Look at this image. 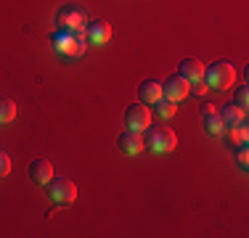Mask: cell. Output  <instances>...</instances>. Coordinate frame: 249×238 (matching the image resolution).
Masks as SVG:
<instances>
[{
    "label": "cell",
    "mask_w": 249,
    "mask_h": 238,
    "mask_svg": "<svg viewBox=\"0 0 249 238\" xmlns=\"http://www.w3.org/2000/svg\"><path fill=\"white\" fill-rule=\"evenodd\" d=\"M236 82V67L231 61H215L204 69V85L215 87V90H228Z\"/></svg>",
    "instance_id": "6da1fadb"
},
{
    "label": "cell",
    "mask_w": 249,
    "mask_h": 238,
    "mask_svg": "<svg viewBox=\"0 0 249 238\" xmlns=\"http://www.w3.org/2000/svg\"><path fill=\"white\" fill-rule=\"evenodd\" d=\"M149 148L157 153H167L178 146V135L173 133V127L167 124H149Z\"/></svg>",
    "instance_id": "7a4b0ae2"
},
{
    "label": "cell",
    "mask_w": 249,
    "mask_h": 238,
    "mask_svg": "<svg viewBox=\"0 0 249 238\" xmlns=\"http://www.w3.org/2000/svg\"><path fill=\"white\" fill-rule=\"evenodd\" d=\"M48 196L56 204H72L77 199V186L69 177H51L48 183Z\"/></svg>",
    "instance_id": "3957f363"
},
{
    "label": "cell",
    "mask_w": 249,
    "mask_h": 238,
    "mask_svg": "<svg viewBox=\"0 0 249 238\" xmlns=\"http://www.w3.org/2000/svg\"><path fill=\"white\" fill-rule=\"evenodd\" d=\"M149 124H151V114H149V106L146 103H133V106L124 109V127L127 130H138V133H143Z\"/></svg>",
    "instance_id": "277c9868"
},
{
    "label": "cell",
    "mask_w": 249,
    "mask_h": 238,
    "mask_svg": "<svg viewBox=\"0 0 249 238\" xmlns=\"http://www.w3.org/2000/svg\"><path fill=\"white\" fill-rule=\"evenodd\" d=\"M51 43L58 53H64V56H80V53H85V45L77 43L72 29H58V32H53Z\"/></svg>",
    "instance_id": "5b68a950"
},
{
    "label": "cell",
    "mask_w": 249,
    "mask_h": 238,
    "mask_svg": "<svg viewBox=\"0 0 249 238\" xmlns=\"http://www.w3.org/2000/svg\"><path fill=\"white\" fill-rule=\"evenodd\" d=\"M85 34H88V43L106 45L111 40V24L106 21V19H96V21H90L85 27Z\"/></svg>",
    "instance_id": "8992f818"
},
{
    "label": "cell",
    "mask_w": 249,
    "mask_h": 238,
    "mask_svg": "<svg viewBox=\"0 0 249 238\" xmlns=\"http://www.w3.org/2000/svg\"><path fill=\"white\" fill-rule=\"evenodd\" d=\"M188 85H191L188 80H183L180 74H173L167 82H162V95L178 103V101H183L188 95Z\"/></svg>",
    "instance_id": "52a82bcc"
},
{
    "label": "cell",
    "mask_w": 249,
    "mask_h": 238,
    "mask_svg": "<svg viewBox=\"0 0 249 238\" xmlns=\"http://www.w3.org/2000/svg\"><path fill=\"white\" fill-rule=\"evenodd\" d=\"M117 143H120V151L127 153V156H135V153H141L146 148V140H143V135H141L138 130H124Z\"/></svg>",
    "instance_id": "ba28073f"
},
{
    "label": "cell",
    "mask_w": 249,
    "mask_h": 238,
    "mask_svg": "<svg viewBox=\"0 0 249 238\" xmlns=\"http://www.w3.org/2000/svg\"><path fill=\"white\" fill-rule=\"evenodd\" d=\"M244 111L241 106H236L233 101H228V103H220L217 106V117H220L223 127H236V124L244 122Z\"/></svg>",
    "instance_id": "9c48e42d"
},
{
    "label": "cell",
    "mask_w": 249,
    "mask_h": 238,
    "mask_svg": "<svg viewBox=\"0 0 249 238\" xmlns=\"http://www.w3.org/2000/svg\"><path fill=\"white\" fill-rule=\"evenodd\" d=\"M29 177H32L35 186H48L51 177H53V164L48 159H35L29 164Z\"/></svg>",
    "instance_id": "30bf717a"
},
{
    "label": "cell",
    "mask_w": 249,
    "mask_h": 238,
    "mask_svg": "<svg viewBox=\"0 0 249 238\" xmlns=\"http://www.w3.org/2000/svg\"><path fill=\"white\" fill-rule=\"evenodd\" d=\"M138 98H141V103L154 106L159 98H162V82H157V80H146V82H141V87H138Z\"/></svg>",
    "instance_id": "8fae6325"
},
{
    "label": "cell",
    "mask_w": 249,
    "mask_h": 238,
    "mask_svg": "<svg viewBox=\"0 0 249 238\" xmlns=\"http://www.w3.org/2000/svg\"><path fill=\"white\" fill-rule=\"evenodd\" d=\"M180 77L188 80V82L204 80V64L196 61V58H186V61H180Z\"/></svg>",
    "instance_id": "7c38bea8"
},
{
    "label": "cell",
    "mask_w": 249,
    "mask_h": 238,
    "mask_svg": "<svg viewBox=\"0 0 249 238\" xmlns=\"http://www.w3.org/2000/svg\"><path fill=\"white\" fill-rule=\"evenodd\" d=\"M58 24H61V29H82L85 27V16L77 8H64L58 14Z\"/></svg>",
    "instance_id": "4fadbf2b"
},
{
    "label": "cell",
    "mask_w": 249,
    "mask_h": 238,
    "mask_svg": "<svg viewBox=\"0 0 249 238\" xmlns=\"http://www.w3.org/2000/svg\"><path fill=\"white\" fill-rule=\"evenodd\" d=\"M175 111H178V106H175V101H170V98H159L157 103H154V114H157L159 119H170V117H175Z\"/></svg>",
    "instance_id": "5bb4252c"
},
{
    "label": "cell",
    "mask_w": 249,
    "mask_h": 238,
    "mask_svg": "<svg viewBox=\"0 0 249 238\" xmlns=\"http://www.w3.org/2000/svg\"><path fill=\"white\" fill-rule=\"evenodd\" d=\"M225 130H228V140H231V143H236V146H247L249 130H247V124H244V122L236 124V127H225Z\"/></svg>",
    "instance_id": "9a60e30c"
},
{
    "label": "cell",
    "mask_w": 249,
    "mask_h": 238,
    "mask_svg": "<svg viewBox=\"0 0 249 238\" xmlns=\"http://www.w3.org/2000/svg\"><path fill=\"white\" fill-rule=\"evenodd\" d=\"M16 117V103L11 98H0V124L11 122Z\"/></svg>",
    "instance_id": "2e32d148"
},
{
    "label": "cell",
    "mask_w": 249,
    "mask_h": 238,
    "mask_svg": "<svg viewBox=\"0 0 249 238\" xmlns=\"http://www.w3.org/2000/svg\"><path fill=\"white\" fill-rule=\"evenodd\" d=\"M204 130H207L210 135H220L225 127H223L220 117H217V114H212V117H204Z\"/></svg>",
    "instance_id": "e0dca14e"
},
{
    "label": "cell",
    "mask_w": 249,
    "mask_h": 238,
    "mask_svg": "<svg viewBox=\"0 0 249 238\" xmlns=\"http://www.w3.org/2000/svg\"><path fill=\"white\" fill-rule=\"evenodd\" d=\"M233 103H236V106H241V109H247V103H249V87H247V85H241L239 90H236Z\"/></svg>",
    "instance_id": "ac0fdd59"
},
{
    "label": "cell",
    "mask_w": 249,
    "mask_h": 238,
    "mask_svg": "<svg viewBox=\"0 0 249 238\" xmlns=\"http://www.w3.org/2000/svg\"><path fill=\"white\" fill-rule=\"evenodd\" d=\"M11 172V156L5 151H0V177H5Z\"/></svg>",
    "instance_id": "d6986e66"
},
{
    "label": "cell",
    "mask_w": 249,
    "mask_h": 238,
    "mask_svg": "<svg viewBox=\"0 0 249 238\" xmlns=\"http://www.w3.org/2000/svg\"><path fill=\"white\" fill-rule=\"evenodd\" d=\"M207 90H210V87L204 85V80H199V82H191V85H188V93H194V95H204Z\"/></svg>",
    "instance_id": "ffe728a7"
},
{
    "label": "cell",
    "mask_w": 249,
    "mask_h": 238,
    "mask_svg": "<svg viewBox=\"0 0 249 238\" xmlns=\"http://www.w3.org/2000/svg\"><path fill=\"white\" fill-rule=\"evenodd\" d=\"M236 159H239V167H241V170H247V164H249V151H247V146H239Z\"/></svg>",
    "instance_id": "44dd1931"
},
{
    "label": "cell",
    "mask_w": 249,
    "mask_h": 238,
    "mask_svg": "<svg viewBox=\"0 0 249 238\" xmlns=\"http://www.w3.org/2000/svg\"><path fill=\"white\" fill-rule=\"evenodd\" d=\"M212 114H217V106L215 103H204V106H201V117H212Z\"/></svg>",
    "instance_id": "7402d4cb"
}]
</instances>
